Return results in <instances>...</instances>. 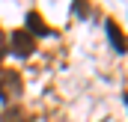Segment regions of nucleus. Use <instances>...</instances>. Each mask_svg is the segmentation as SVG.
<instances>
[{
  "instance_id": "4",
  "label": "nucleus",
  "mask_w": 128,
  "mask_h": 122,
  "mask_svg": "<svg viewBox=\"0 0 128 122\" xmlns=\"http://www.w3.org/2000/svg\"><path fill=\"white\" fill-rule=\"evenodd\" d=\"M104 27H107V39H110L113 51H116V54H125V51H128V42H125V36H122V30L116 27V21H107Z\"/></svg>"
},
{
  "instance_id": "3",
  "label": "nucleus",
  "mask_w": 128,
  "mask_h": 122,
  "mask_svg": "<svg viewBox=\"0 0 128 122\" xmlns=\"http://www.w3.org/2000/svg\"><path fill=\"white\" fill-rule=\"evenodd\" d=\"M24 24H27V33H30V36H54V30H51V27H45L42 15H39L36 9H30V12H27Z\"/></svg>"
},
{
  "instance_id": "5",
  "label": "nucleus",
  "mask_w": 128,
  "mask_h": 122,
  "mask_svg": "<svg viewBox=\"0 0 128 122\" xmlns=\"http://www.w3.org/2000/svg\"><path fill=\"white\" fill-rule=\"evenodd\" d=\"M74 12H78L80 18H86V15H90V6H84V3H74Z\"/></svg>"
},
{
  "instance_id": "1",
  "label": "nucleus",
  "mask_w": 128,
  "mask_h": 122,
  "mask_svg": "<svg viewBox=\"0 0 128 122\" xmlns=\"http://www.w3.org/2000/svg\"><path fill=\"white\" fill-rule=\"evenodd\" d=\"M9 54H15V57H21V60H27L33 51H36V39H33L27 30H15L9 36V48H6Z\"/></svg>"
},
{
  "instance_id": "2",
  "label": "nucleus",
  "mask_w": 128,
  "mask_h": 122,
  "mask_svg": "<svg viewBox=\"0 0 128 122\" xmlns=\"http://www.w3.org/2000/svg\"><path fill=\"white\" fill-rule=\"evenodd\" d=\"M18 95H21V78H18L15 72L3 68V72H0V101L6 104V101H12V98H18Z\"/></svg>"
},
{
  "instance_id": "6",
  "label": "nucleus",
  "mask_w": 128,
  "mask_h": 122,
  "mask_svg": "<svg viewBox=\"0 0 128 122\" xmlns=\"http://www.w3.org/2000/svg\"><path fill=\"white\" fill-rule=\"evenodd\" d=\"M6 54H9V51H6V39H3V33H0V60H3Z\"/></svg>"
}]
</instances>
